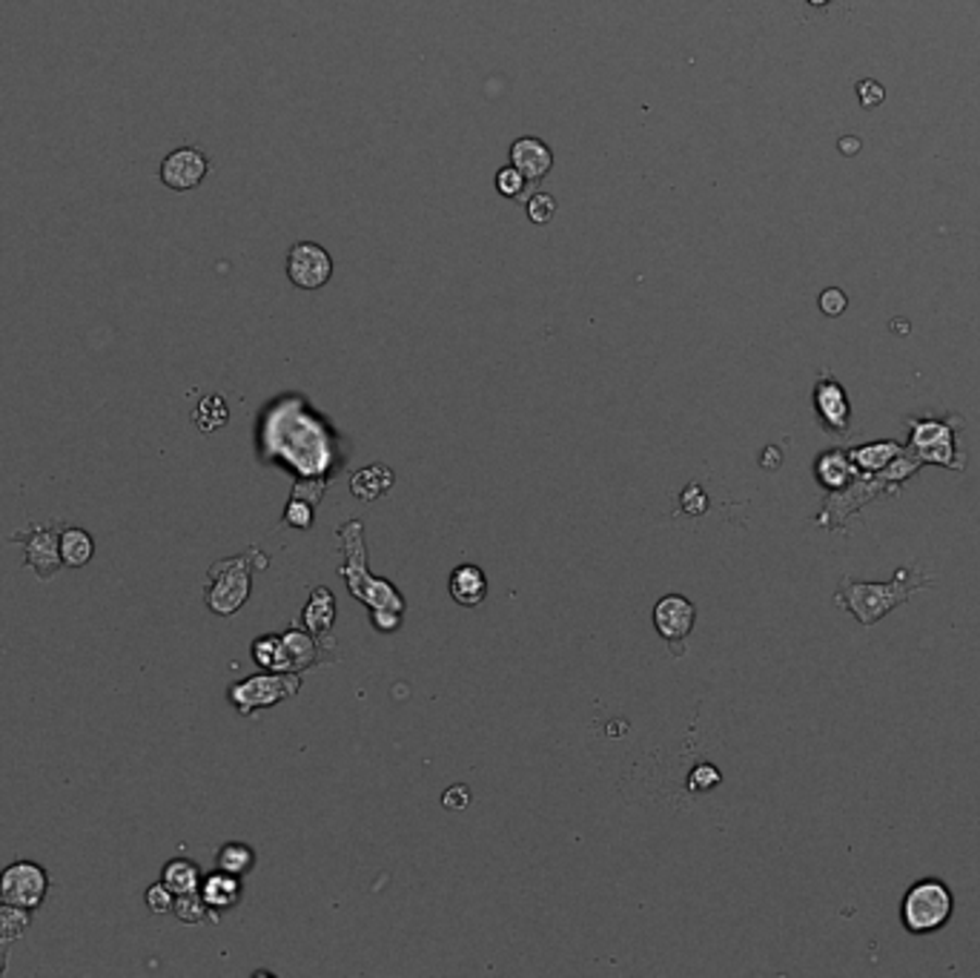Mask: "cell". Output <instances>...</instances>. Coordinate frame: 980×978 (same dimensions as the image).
<instances>
[{
  "label": "cell",
  "mask_w": 980,
  "mask_h": 978,
  "mask_svg": "<svg viewBox=\"0 0 980 978\" xmlns=\"http://www.w3.org/2000/svg\"><path fill=\"white\" fill-rule=\"evenodd\" d=\"M932 574L915 571V568H901L889 583H857V580L846 577V580H840V592L834 599H838V606L848 608L863 626H874L894 606L906 603L911 594L932 583Z\"/></svg>",
  "instance_id": "obj_1"
},
{
  "label": "cell",
  "mask_w": 980,
  "mask_h": 978,
  "mask_svg": "<svg viewBox=\"0 0 980 978\" xmlns=\"http://www.w3.org/2000/svg\"><path fill=\"white\" fill-rule=\"evenodd\" d=\"M342 543H345L347 552V566L342 568V574L347 577L350 583V594L359 599H364L376 615H373V623L382 631H390L399 626L401 611H405V603L393 585L385 580H373L368 574V566H364V545H361V522H347L345 529L338 531Z\"/></svg>",
  "instance_id": "obj_2"
},
{
  "label": "cell",
  "mask_w": 980,
  "mask_h": 978,
  "mask_svg": "<svg viewBox=\"0 0 980 978\" xmlns=\"http://www.w3.org/2000/svg\"><path fill=\"white\" fill-rule=\"evenodd\" d=\"M952 909H955V899H952L946 883L934 881V878L918 881L903 899V927L915 932V936H929V932H938L943 924L950 921Z\"/></svg>",
  "instance_id": "obj_3"
},
{
  "label": "cell",
  "mask_w": 980,
  "mask_h": 978,
  "mask_svg": "<svg viewBox=\"0 0 980 978\" xmlns=\"http://www.w3.org/2000/svg\"><path fill=\"white\" fill-rule=\"evenodd\" d=\"M256 552L233 557V560H221L210 568L207 574V592L204 599L210 611L215 615H236L238 608L250 597V560Z\"/></svg>",
  "instance_id": "obj_4"
},
{
  "label": "cell",
  "mask_w": 980,
  "mask_h": 978,
  "mask_svg": "<svg viewBox=\"0 0 980 978\" xmlns=\"http://www.w3.org/2000/svg\"><path fill=\"white\" fill-rule=\"evenodd\" d=\"M49 876L35 861H15L0 872V901L21 909H35L47 901Z\"/></svg>",
  "instance_id": "obj_5"
},
{
  "label": "cell",
  "mask_w": 980,
  "mask_h": 978,
  "mask_svg": "<svg viewBox=\"0 0 980 978\" xmlns=\"http://www.w3.org/2000/svg\"><path fill=\"white\" fill-rule=\"evenodd\" d=\"M301 680L298 674H256V678H247L244 683H236L230 689V701L241 715H252L256 709H268L275 703L287 701L298 692Z\"/></svg>",
  "instance_id": "obj_6"
},
{
  "label": "cell",
  "mask_w": 980,
  "mask_h": 978,
  "mask_svg": "<svg viewBox=\"0 0 980 978\" xmlns=\"http://www.w3.org/2000/svg\"><path fill=\"white\" fill-rule=\"evenodd\" d=\"M61 522H49V525H40V522H29L24 531L12 534V540L24 543L26 552V566L35 571V577L40 580H49V577L58 574V568L63 566L61 560Z\"/></svg>",
  "instance_id": "obj_7"
},
{
  "label": "cell",
  "mask_w": 980,
  "mask_h": 978,
  "mask_svg": "<svg viewBox=\"0 0 980 978\" xmlns=\"http://www.w3.org/2000/svg\"><path fill=\"white\" fill-rule=\"evenodd\" d=\"M287 276L301 290H319L333 276V261L324 247L301 242L287 256Z\"/></svg>",
  "instance_id": "obj_8"
},
{
  "label": "cell",
  "mask_w": 980,
  "mask_h": 978,
  "mask_svg": "<svg viewBox=\"0 0 980 978\" xmlns=\"http://www.w3.org/2000/svg\"><path fill=\"white\" fill-rule=\"evenodd\" d=\"M909 425H911V450H918V459L957 468L955 445H952V428L946 425V422H934V419H909Z\"/></svg>",
  "instance_id": "obj_9"
},
{
  "label": "cell",
  "mask_w": 980,
  "mask_h": 978,
  "mask_svg": "<svg viewBox=\"0 0 980 978\" xmlns=\"http://www.w3.org/2000/svg\"><path fill=\"white\" fill-rule=\"evenodd\" d=\"M207 175V158L204 152L193 150V147H181L170 152L161 164V182L170 189H193L204 182Z\"/></svg>",
  "instance_id": "obj_10"
},
{
  "label": "cell",
  "mask_w": 980,
  "mask_h": 978,
  "mask_svg": "<svg viewBox=\"0 0 980 978\" xmlns=\"http://www.w3.org/2000/svg\"><path fill=\"white\" fill-rule=\"evenodd\" d=\"M694 620H697V611L680 594H668L654 608V626L666 640H683L694 629Z\"/></svg>",
  "instance_id": "obj_11"
},
{
  "label": "cell",
  "mask_w": 980,
  "mask_h": 978,
  "mask_svg": "<svg viewBox=\"0 0 980 978\" xmlns=\"http://www.w3.org/2000/svg\"><path fill=\"white\" fill-rule=\"evenodd\" d=\"M815 405L829 431L834 434L848 431V396L832 376H820L815 387Z\"/></svg>",
  "instance_id": "obj_12"
},
{
  "label": "cell",
  "mask_w": 980,
  "mask_h": 978,
  "mask_svg": "<svg viewBox=\"0 0 980 978\" xmlns=\"http://www.w3.org/2000/svg\"><path fill=\"white\" fill-rule=\"evenodd\" d=\"M510 164L525 175V182H542L554 166V156L539 138H519L510 147Z\"/></svg>",
  "instance_id": "obj_13"
},
{
  "label": "cell",
  "mask_w": 980,
  "mask_h": 978,
  "mask_svg": "<svg viewBox=\"0 0 980 978\" xmlns=\"http://www.w3.org/2000/svg\"><path fill=\"white\" fill-rule=\"evenodd\" d=\"M450 594H454V599L459 606L468 608L479 606V603L487 597L485 571L479 566H471V562H468V566H459L454 574H450Z\"/></svg>",
  "instance_id": "obj_14"
},
{
  "label": "cell",
  "mask_w": 980,
  "mask_h": 978,
  "mask_svg": "<svg viewBox=\"0 0 980 978\" xmlns=\"http://www.w3.org/2000/svg\"><path fill=\"white\" fill-rule=\"evenodd\" d=\"M201 899L207 901V907L210 909H230L241 899V883H238V876H230V872H212L201 881Z\"/></svg>",
  "instance_id": "obj_15"
},
{
  "label": "cell",
  "mask_w": 980,
  "mask_h": 978,
  "mask_svg": "<svg viewBox=\"0 0 980 978\" xmlns=\"http://www.w3.org/2000/svg\"><path fill=\"white\" fill-rule=\"evenodd\" d=\"M95 554V540L84 529H63L61 531V560L70 568H84Z\"/></svg>",
  "instance_id": "obj_16"
},
{
  "label": "cell",
  "mask_w": 980,
  "mask_h": 978,
  "mask_svg": "<svg viewBox=\"0 0 980 978\" xmlns=\"http://www.w3.org/2000/svg\"><path fill=\"white\" fill-rule=\"evenodd\" d=\"M390 485H393L390 468L370 466L361 468V471L356 473L353 482H350V491H353V497H359L361 503H370V499L382 497Z\"/></svg>",
  "instance_id": "obj_17"
},
{
  "label": "cell",
  "mask_w": 980,
  "mask_h": 978,
  "mask_svg": "<svg viewBox=\"0 0 980 978\" xmlns=\"http://www.w3.org/2000/svg\"><path fill=\"white\" fill-rule=\"evenodd\" d=\"M29 909L12 907V904L0 901V958H7L9 944L29 930Z\"/></svg>",
  "instance_id": "obj_18"
},
{
  "label": "cell",
  "mask_w": 980,
  "mask_h": 978,
  "mask_svg": "<svg viewBox=\"0 0 980 978\" xmlns=\"http://www.w3.org/2000/svg\"><path fill=\"white\" fill-rule=\"evenodd\" d=\"M161 881H164L166 887L175 892V895H181V892L201 890V872H198V867L193 864V861H184V858L170 861V864L164 867V878H161Z\"/></svg>",
  "instance_id": "obj_19"
},
{
  "label": "cell",
  "mask_w": 980,
  "mask_h": 978,
  "mask_svg": "<svg viewBox=\"0 0 980 978\" xmlns=\"http://www.w3.org/2000/svg\"><path fill=\"white\" fill-rule=\"evenodd\" d=\"M901 454L903 448L897 442H874V445L857 448L855 454H852V459H855L860 468H866V471H883V468H886L889 462H894Z\"/></svg>",
  "instance_id": "obj_20"
},
{
  "label": "cell",
  "mask_w": 980,
  "mask_h": 978,
  "mask_svg": "<svg viewBox=\"0 0 980 978\" xmlns=\"http://www.w3.org/2000/svg\"><path fill=\"white\" fill-rule=\"evenodd\" d=\"M252 657L259 666L273 671H290V657H287V646H284V637H261L252 643Z\"/></svg>",
  "instance_id": "obj_21"
},
{
  "label": "cell",
  "mask_w": 980,
  "mask_h": 978,
  "mask_svg": "<svg viewBox=\"0 0 980 978\" xmlns=\"http://www.w3.org/2000/svg\"><path fill=\"white\" fill-rule=\"evenodd\" d=\"M333 606H336V599H333V594L327 592V589H315L313 592V597H310V603H307V608H305V620H307V626H310V631H315V634H322V631H327L330 626H333Z\"/></svg>",
  "instance_id": "obj_22"
},
{
  "label": "cell",
  "mask_w": 980,
  "mask_h": 978,
  "mask_svg": "<svg viewBox=\"0 0 980 978\" xmlns=\"http://www.w3.org/2000/svg\"><path fill=\"white\" fill-rule=\"evenodd\" d=\"M252 864H256V855L247 844H224L215 852V867L221 872H230V876H244L250 872Z\"/></svg>",
  "instance_id": "obj_23"
},
{
  "label": "cell",
  "mask_w": 980,
  "mask_h": 978,
  "mask_svg": "<svg viewBox=\"0 0 980 978\" xmlns=\"http://www.w3.org/2000/svg\"><path fill=\"white\" fill-rule=\"evenodd\" d=\"M193 419H196V425L201 428L204 434H212L215 428H221L230 419L227 405H224L221 396H207V399H201V405L196 408Z\"/></svg>",
  "instance_id": "obj_24"
},
{
  "label": "cell",
  "mask_w": 980,
  "mask_h": 978,
  "mask_svg": "<svg viewBox=\"0 0 980 978\" xmlns=\"http://www.w3.org/2000/svg\"><path fill=\"white\" fill-rule=\"evenodd\" d=\"M207 901L201 899V892H181L175 895V904H173V913L178 921L184 924H201L207 915Z\"/></svg>",
  "instance_id": "obj_25"
},
{
  "label": "cell",
  "mask_w": 980,
  "mask_h": 978,
  "mask_svg": "<svg viewBox=\"0 0 980 978\" xmlns=\"http://www.w3.org/2000/svg\"><path fill=\"white\" fill-rule=\"evenodd\" d=\"M284 646H287V657H290V669H298V666H305L310 663L313 657V643L307 634H298V631H290V634H284Z\"/></svg>",
  "instance_id": "obj_26"
},
{
  "label": "cell",
  "mask_w": 980,
  "mask_h": 978,
  "mask_svg": "<svg viewBox=\"0 0 980 978\" xmlns=\"http://www.w3.org/2000/svg\"><path fill=\"white\" fill-rule=\"evenodd\" d=\"M144 899H147V907H149V913H156V915H164V913H173V904H175V892L170 890V887H166L164 881L161 883H152V887H149L147 890V895H144Z\"/></svg>",
  "instance_id": "obj_27"
},
{
  "label": "cell",
  "mask_w": 980,
  "mask_h": 978,
  "mask_svg": "<svg viewBox=\"0 0 980 978\" xmlns=\"http://www.w3.org/2000/svg\"><path fill=\"white\" fill-rule=\"evenodd\" d=\"M496 189H499L505 198L522 196V189H525V175L519 173L513 164L505 166V170H499V175H496Z\"/></svg>",
  "instance_id": "obj_28"
},
{
  "label": "cell",
  "mask_w": 980,
  "mask_h": 978,
  "mask_svg": "<svg viewBox=\"0 0 980 978\" xmlns=\"http://www.w3.org/2000/svg\"><path fill=\"white\" fill-rule=\"evenodd\" d=\"M528 215L534 224H548L554 215H557V201L548 196V193H536L531 201H528Z\"/></svg>",
  "instance_id": "obj_29"
},
{
  "label": "cell",
  "mask_w": 980,
  "mask_h": 978,
  "mask_svg": "<svg viewBox=\"0 0 980 978\" xmlns=\"http://www.w3.org/2000/svg\"><path fill=\"white\" fill-rule=\"evenodd\" d=\"M442 804H445V809H454V813L468 809V804H471V789L464 787V783H456V787H450L445 795H442Z\"/></svg>",
  "instance_id": "obj_30"
},
{
  "label": "cell",
  "mask_w": 980,
  "mask_h": 978,
  "mask_svg": "<svg viewBox=\"0 0 980 978\" xmlns=\"http://www.w3.org/2000/svg\"><path fill=\"white\" fill-rule=\"evenodd\" d=\"M820 310H823L826 315H840L846 310V293L838 290V287L823 290V296H820Z\"/></svg>",
  "instance_id": "obj_31"
},
{
  "label": "cell",
  "mask_w": 980,
  "mask_h": 978,
  "mask_svg": "<svg viewBox=\"0 0 980 978\" xmlns=\"http://www.w3.org/2000/svg\"><path fill=\"white\" fill-rule=\"evenodd\" d=\"M683 508H685V513H706L708 499H706V494H703V488H699V485H689V488H685Z\"/></svg>",
  "instance_id": "obj_32"
},
{
  "label": "cell",
  "mask_w": 980,
  "mask_h": 978,
  "mask_svg": "<svg viewBox=\"0 0 980 978\" xmlns=\"http://www.w3.org/2000/svg\"><path fill=\"white\" fill-rule=\"evenodd\" d=\"M714 783H720V772H717L714 766L703 764V766H697V769H694L689 787L691 789H711Z\"/></svg>",
  "instance_id": "obj_33"
},
{
  "label": "cell",
  "mask_w": 980,
  "mask_h": 978,
  "mask_svg": "<svg viewBox=\"0 0 980 978\" xmlns=\"http://www.w3.org/2000/svg\"><path fill=\"white\" fill-rule=\"evenodd\" d=\"M857 92H860L863 107H878V103L883 101V95H886L878 81H860V84H857Z\"/></svg>",
  "instance_id": "obj_34"
},
{
  "label": "cell",
  "mask_w": 980,
  "mask_h": 978,
  "mask_svg": "<svg viewBox=\"0 0 980 978\" xmlns=\"http://www.w3.org/2000/svg\"><path fill=\"white\" fill-rule=\"evenodd\" d=\"M808 3H811V7H826L829 0H808Z\"/></svg>",
  "instance_id": "obj_35"
}]
</instances>
